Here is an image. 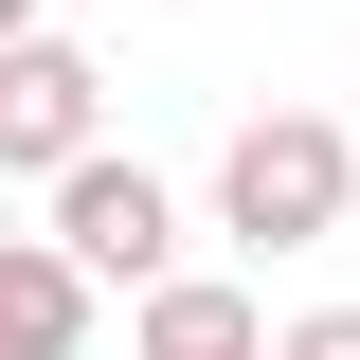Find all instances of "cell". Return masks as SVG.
<instances>
[{
    "mask_svg": "<svg viewBox=\"0 0 360 360\" xmlns=\"http://www.w3.org/2000/svg\"><path fill=\"white\" fill-rule=\"evenodd\" d=\"M54 252H72V288H127V307H144V288L180 270V198H162L144 162H108V144H90V162L54 180Z\"/></svg>",
    "mask_w": 360,
    "mask_h": 360,
    "instance_id": "7a4b0ae2",
    "label": "cell"
},
{
    "mask_svg": "<svg viewBox=\"0 0 360 360\" xmlns=\"http://www.w3.org/2000/svg\"><path fill=\"white\" fill-rule=\"evenodd\" d=\"M72 342H90L72 252H54V234H0V360H72Z\"/></svg>",
    "mask_w": 360,
    "mask_h": 360,
    "instance_id": "5b68a950",
    "label": "cell"
},
{
    "mask_svg": "<svg viewBox=\"0 0 360 360\" xmlns=\"http://www.w3.org/2000/svg\"><path fill=\"white\" fill-rule=\"evenodd\" d=\"M18 37H54V18H37V0H0V54H18Z\"/></svg>",
    "mask_w": 360,
    "mask_h": 360,
    "instance_id": "52a82bcc",
    "label": "cell"
},
{
    "mask_svg": "<svg viewBox=\"0 0 360 360\" xmlns=\"http://www.w3.org/2000/svg\"><path fill=\"white\" fill-rule=\"evenodd\" d=\"M360 198V144L324 127V108H252V127L217 144V234H252V252H324Z\"/></svg>",
    "mask_w": 360,
    "mask_h": 360,
    "instance_id": "6da1fadb",
    "label": "cell"
},
{
    "mask_svg": "<svg viewBox=\"0 0 360 360\" xmlns=\"http://www.w3.org/2000/svg\"><path fill=\"white\" fill-rule=\"evenodd\" d=\"M127 360H270V307L217 288V270H162V288L127 307Z\"/></svg>",
    "mask_w": 360,
    "mask_h": 360,
    "instance_id": "277c9868",
    "label": "cell"
},
{
    "mask_svg": "<svg viewBox=\"0 0 360 360\" xmlns=\"http://www.w3.org/2000/svg\"><path fill=\"white\" fill-rule=\"evenodd\" d=\"M90 144H108V72L72 37H18L0 54V180H72Z\"/></svg>",
    "mask_w": 360,
    "mask_h": 360,
    "instance_id": "3957f363",
    "label": "cell"
},
{
    "mask_svg": "<svg viewBox=\"0 0 360 360\" xmlns=\"http://www.w3.org/2000/svg\"><path fill=\"white\" fill-rule=\"evenodd\" d=\"M270 360H360V307H307V324H270Z\"/></svg>",
    "mask_w": 360,
    "mask_h": 360,
    "instance_id": "8992f818",
    "label": "cell"
}]
</instances>
